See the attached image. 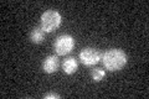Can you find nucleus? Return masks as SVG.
I'll return each instance as SVG.
<instances>
[{"mask_svg":"<svg viewBox=\"0 0 149 99\" xmlns=\"http://www.w3.org/2000/svg\"><path fill=\"white\" fill-rule=\"evenodd\" d=\"M78 58H80L82 64L87 66V67H92V66L97 64L101 61L102 53L97 48H93V47H86V48L81 50L80 55H78Z\"/></svg>","mask_w":149,"mask_h":99,"instance_id":"4","label":"nucleus"},{"mask_svg":"<svg viewBox=\"0 0 149 99\" xmlns=\"http://www.w3.org/2000/svg\"><path fill=\"white\" fill-rule=\"evenodd\" d=\"M58 66H60V61H58V56L57 55H50L47 56L45 60H44V62H42V71L45 73H47V74H52L55 73L56 71H57L58 68Z\"/></svg>","mask_w":149,"mask_h":99,"instance_id":"5","label":"nucleus"},{"mask_svg":"<svg viewBox=\"0 0 149 99\" xmlns=\"http://www.w3.org/2000/svg\"><path fill=\"white\" fill-rule=\"evenodd\" d=\"M60 97V94H57V93H49V94H45L44 96V98L45 99H58Z\"/></svg>","mask_w":149,"mask_h":99,"instance_id":"9","label":"nucleus"},{"mask_svg":"<svg viewBox=\"0 0 149 99\" xmlns=\"http://www.w3.org/2000/svg\"><path fill=\"white\" fill-rule=\"evenodd\" d=\"M77 68H78V62L74 57H67L62 62V71H63L65 74L71 76V74H73L76 72Z\"/></svg>","mask_w":149,"mask_h":99,"instance_id":"6","label":"nucleus"},{"mask_svg":"<svg viewBox=\"0 0 149 99\" xmlns=\"http://www.w3.org/2000/svg\"><path fill=\"white\" fill-rule=\"evenodd\" d=\"M45 34L46 32L42 30L41 26H35L30 32V41L32 42V44L39 45L45 40Z\"/></svg>","mask_w":149,"mask_h":99,"instance_id":"7","label":"nucleus"},{"mask_svg":"<svg viewBox=\"0 0 149 99\" xmlns=\"http://www.w3.org/2000/svg\"><path fill=\"white\" fill-rule=\"evenodd\" d=\"M90 76L93 82H101L106 78V71L102 68H93V69H91Z\"/></svg>","mask_w":149,"mask_h":99,"instance_id":"8","label":"nucleus"},{"mask_svg":"<svg viewBox=\"0 0 149 99\" xmlns=\"http://www.w3.org/2000/svg\"><path fill=\"white\" fill-rule=\"evenodd\" d=\"M102 62L106 69L111 71V72H116V71H120L125 64H127V55L124 51L120 48H111L107 50L106 52L102 55Z\"/></svg>","mask_w":149,"mask_h":99,"instance_id":"1","label":"nucleus"},{"mask_svg":"<svg viewBox=\"0 0 149 99\" xmlns=\"http://www.w3.org/2000/svg\"><path fill=\"white\" fill-rule=\"evenodd\" d=\"M62 21V16L57 10H54V9H50V10H46L40 19V26L42 27V30L45 32H54L56 29H58V26L61 25Z\"/></svg>","mask_w":149,"mask_h":99,"instance_id":"2","label":"nucleus"},{"mask_svg":"<svg viewBox=\"0 0 149 99\" xmlns=\"http://www.w3.org/2000/svg\"><path fill=\"white\" fill-rule=\"evenodd\" d=\"M73 47H74V39L72 35H68V34L60 35L54 44L55 52L57 56L68 55L73 50Z\"/></svg>","mask_w":149,"mask_h":99,"instance_id":"3","label":"nucleus"}]
</instances>
